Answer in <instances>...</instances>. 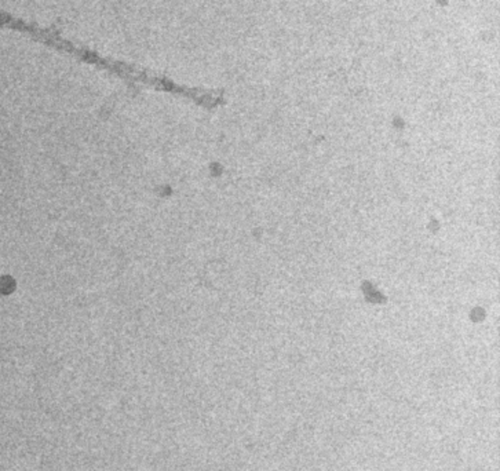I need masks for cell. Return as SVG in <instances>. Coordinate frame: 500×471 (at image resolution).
<instances>
[{
    "instance_id": "1",
    "label": "cell",
    "mask_w": 500,
    "mask_h": 471,
    "mask_svg": "<svg viewBox=\"0 0 500 471\" xmlns=\"http://www.w3.org/2000/svg\"><path fill=\"white\" fill-rule=\"evenodd\" d=\"M14 288H16V283H14V280L11 279V277L4 276V277L0 279V292L1 294H10V292L14 291Z\"/></svg>"
}]
</instances>
